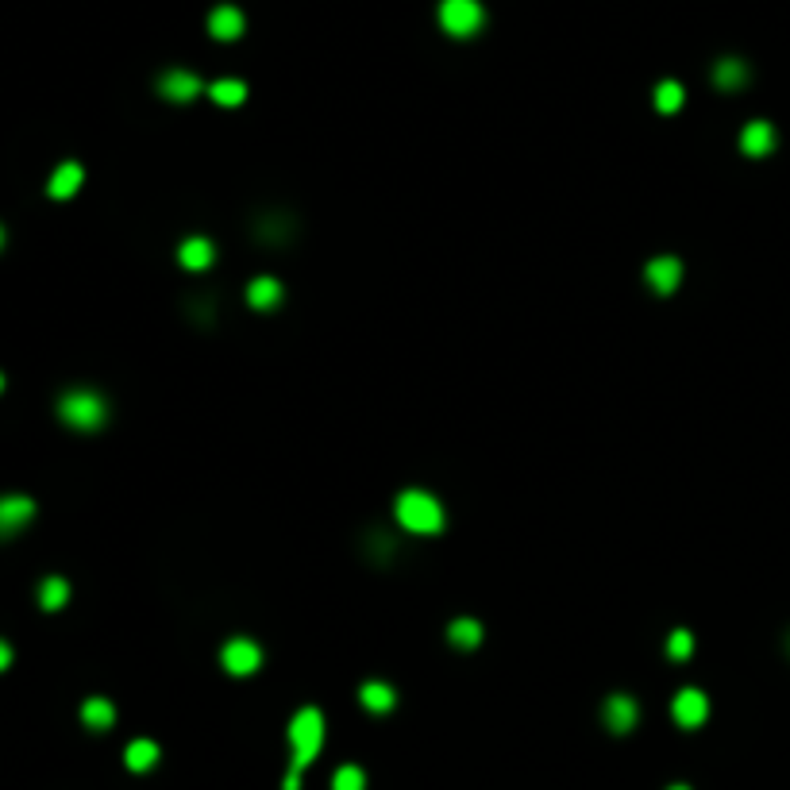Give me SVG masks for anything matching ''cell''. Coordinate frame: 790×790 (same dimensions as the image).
Returning <instances> with one entry per match:
<instances>
[{
    "instance_id": "52a82bcc",
    "label": "cell",
    "mask_w": 790,
    "mask_h": 790,
    "mask_svg": "<svg viewBox=\"0 0 790 790\" xmlns=\"http://www.w3.org/2000/svg\"><path fill=\"white\" fill-rule=\"evenodd\" d=\"M31 517H35V502H31V497H24V494L0 497V536H12V532L27 528Z\"/></svg>"
},
{
    "instance_id": "9a60e30c",
    "label": "cell",
    "mask_w": 790,
    "mask_h": 790,
    "mask_svg": "<svg viewBox=\"0 0 790 790\" xmlns=\"http://www.w3.org/2000/svg\"><path fill=\"white\" fill-rule=\"evenodd\" d=\"M82 182H85V170L82 166H77V163H62L51 174V185H46V193H51L55 201H66V197H74V193L82 189Z\"/></svg>"
},
{
    "instance_id": "e0dca14e",
    "label": "cell",
    "mask_w": 790,
    "mask_h": 790,
    "mask_svg": "<svg viewBox=\"0 0 790 790\" xmlns=\"http://www.w3.org/2000/svg\"><path fill=\"white\" fill-rule=\"evenodd\" d=\"M359 702H363V709H370V714H390V709L397 705V695H394V686H385V683H363Z\"/></svg>"
},
{
    "instance_id": "ac0fdd59",
    "label": "cell",
    "mask_w": 790,
    "mask_h": 790,
    "mask_svg": "<svg viewBox=\"0 0 790 790\" xmlns=\"http://www.w3.org/2000/svg\"><path fill=\"white\" fill-rule=\"evenodd\" d=\"M447 640L455 644V648L471 652V648H478V644H482V625H478L475 617H459V621H451V625H447Z\"/></svg>"
},
{
    "instance_id": "4316f807",
    "label": "cell",
    "mask_w": 790,
    "mask_h": 790,
    "mask_svg": "<svg viewBox=\"0 0 790 790\" xmlns=\"http://www.w3.org/2000/svg\"><path fill=\"white\" fill-rule=\"evenodd\" d=\"M667 790H690V786H686V783H675V786H667Z\"/></svg>"
},
{
    "instance_id": "44dd1931",
    "label": "cell",
    "mask_w": 790,
    "mask_h": 790,
    "mask_svg": "<svg viewBox=\"0 0 790 790\" xmlns=\"http://www.w3.org/2000/svg\"><path fill=\"white\" fill-rule=\"evenodd\" d=\"M82 721L89 725V729H112V721H116V705H112L108 698H89L82 705Z\"/></svg>"
},
{
    "instance_id": "ffe728a7",
    "label": "cell",
    "mask_w": 790,
    "mask_h": 790,
    "mask_svg": "<svg viewBox=\"0 0 790 790\" xmlns=\"http://www.w3.org/2000/svg\"><path fill=\"white\" fill-rule=\"evenodd\" d=\"M208 96H213L216 105H224V108H235V105L247 101V85L235 82V77H220V82L208 85Z\"/></svg>"
},
{
    "instance_id": "f1b7e54d",
    "label": "cell",
    "mask_w": 790,
    "mask_h": 790,
    "mask_svg": "<svg viewBox=\"0 0 790 790\" xmlns=\"http://www.w3.org/2000/svg\"><path fill=\"white\" fill-rule=\"evenodd\" d=\"M0 390H5V375H0Z\"/></svg>"
},
{
    "instance_id": "5b68a950",
    "label": "cell",
    "mask_w": 790,
    "mask_h": 790,
    "mask_svg": "<svg viewBox=\"0 0 790 790\" xmlns=\"http://www.w3.org/2000/svg\"><path fill=\"white\" fill-rule=\"evenodd\" d=\"M220 664L228 675H235V679H247V675H255L263 667V648L247 636H235L220 648Z\"/></svg>"
},
{
    "instance_id": "5bb4252c",
    "label": "cell",
    "mask_w": 790,
    "mask_h": 790,
    "mask_svg": "<svg viewBox=\"0 0 790 790\" xmlns=\"http://www.w3.org/2000/svg\"><path fill=\"white\" fill-rule=\"evenodd\" d=\"M247 305H251V309H259V313L278 309V305H282V282L270 278V274H259V278L247 285Z\"/></svg>"
},
{
    "instance_id": "8fae6325",
    "label": "cell",
    "mask_w": 790,
    "mask_h": 790,
    "mask_svg": "<svg viewBox=\"0 0 790 790\" xmlns=\"http://www.w3.org/2000/svg\"><path fill=\"white\" fill-rule=\"evenodd\" d=\"M177 263H182L185 270H193V274L208 270V266L216 263V247H213V239H205V235H189V239H182V247H177Z\"/></svg>"
},
{
    "instance_id": "ba28073f",
    "label": "cell",
    "mask_w": 790,
    "mask_h": 790,
    "mask_svg": "<svg viewBox=\"0 0 790 790\" xmlns=\"http://www.w3.org/2000/svg\"><path fill=\"white\" fill-rule=\"evenodd\" d=\"M644 278H648V285L655 294H675L683 282V263L675 259V255H659V259H652L644 266Z\"/></svg>"
},
{
    "instance_id": "30bf717a",
    "label": "cell",
    "mask_w": 790,
    "mask_h": 790,
    "mask_svg": "<svg viewBox=\"0 0 790 790\" xmlns=\"http://www.w3.org/2000/svg\"><path fill=\"white\" fill-rule=\"evenodd\" d=\"M244 27H247L244 12H239V8H232V5H220V8H213V12H208V35H213V39H220V43H232V39H239V35H244Z\"/></svg>"
},
{
    "instance_id": "8992f818",
    "label": "cell",
    "mask_w": 790,
    "mask_h": 790,
    "mask_svg": "<svg viewBox=\"0 0 790 790\" xmlns=\"http://www.w3.org/2000/svg\"><path fill=\"white\" fill-rule=\"evenodd\" d=\"M671 717L679 721L683 729H698V725H705V717H709V698L702 695V690L686 686V690H679V695H675Z\"/></svg>"
},
{
    "instance_id": "7a4b0ae2",
    "label": "cell",
    "mask_w": 790,
    "mask_h": 790,
    "mask_svg": "<svg viewBox=\"0 0 790 790\" xmlns=\"http://www.w3.org/2000/svg\"><path fill=\"white\" fill-rule=\"evenodd\" d=\"M394 517L405 532L432 536V532L444 528V505H440V497H432L428 490H405L394 505Z\"/></svg>"
},
{
    "instance_id": "484cf974",
    "label": "cell",
    "mask_w": 790,
    "mask_h": 790,
    "mask_svg": "<svg viewBox=\"0 0 790 790\" xmlns=\"http://www.w3.org/2000/svg\"><path fill=\"white\" fill-rule=\"evenodd\" d=\"M8 664H12V648H8V644H5V640H0V671H5Z\"/></svg>"
},
{
    "instance_id": "2e32d148",
    "label": "cell",
    "mask_w": 790,
    "mask_h": 790,
    "mask_svg": "<svg viewBox=\"0 0 790 790\" xmlns=\"http://www.w3.org/2000/svg\"><path fill=\"white\" fill-rule=\"evenodd\" d=\"M158 745L155 740H147V736H139V740H132V745H127V752H124V764L135 771V775H143V771H151L155 764H158Z\"/></svg>"
},
{
    "instance_id": "6da1fadb",
    "label": "cell",
    "mask_w": 790,
    "mask_h": 790,
    "mask_svg": "<svg viewBox=\"0 0 790 790\" xmlns=\"http://www.w3.org/2000/svg\"><path fill=\"white\" fill-rule=\"evenodd\" d=\"M289 745H294V764H289V775H285V790H297L301 786V771L309 767L320 745H325V714L316 705H305L289 721Z\"/></svg>"
},
{
    "instance_id": "9c48e42d",
    "label": "cell",
    "mask_w": 790,
    "mask_h": 790,
    "mask_svg": "<svg viewBox=\"0 0 790 790\" xmlns=\"http://www.w3.org/2000/svg\"><path fill=\"white\" fill-rule=\"evenodd\" d=\"M205 85H201V77L197 74H189V70H170V74H163L158 77V93L166 96V101H174V105H185V101H193Z\"/></svg>"
},
{
    "instance_id": "d4e9b609",
    "label": "cell",
    "mask_w": 790,
    "mask_h": 790,
    "mask_svg": "<svg viewBox=\"0 0 790 790\" xmlns=\"http://www.w3.org/2000/svg\"><path fill=\"white\" fill-rule=\"evenodd\" d=\"M690 652H695V636H690L686 628H675V633L667 636V655L671 659H690Z\"/></svg>"
},
{
    "instance_id": "3957f363",
    "label": "cell",
    "mask_w": 790,
    "mask_h": 790,
    "mask_svg": "<svg viewBox=\"0 0 790 790\" xmlns=\"http://www.w3.org/2000/svg\"><path fill=\"white\" fill-rule=\"evenodd\" d=\"M58 416L77 432H96L108 421V405H105V397L93 394V390H70L58 401Z\"/></svg>"
},
{
    "instance_id": "cb8c5ba5",
    "label": "cell",
    "mask_w": 790,
    "mask_h": 790,
    "mask_svg": "<svg viewBox=\"0 0 790 790\" xmlns=\"http://www.w3.org/2000/svg\"><path fill=\"white\" fill-rule=\"evenodd\" d=\"M332 790H366V771H363V767H355V764L335 767Z\"/></svg>"
},
{
    "instance_id": "277c9868",
    "label": "cell",
    "mask_w": 790,
    "mask_h": 790,
    "mask_svg": "<svg viewBox=\"0 0 790 790\" xmlns=\"http://www.w3.org/2000/svg\"><path fill=\"white\" fill-rule=\"evenodd\" d=\"M486 24V8L478 0H440V27L451 39H471Z\"/></svg>"
},
{
    "instance_id": "7c38bea8",
    "label": "cell",
    "mask_w": 790,
    "mask_h": 790,
    "mask_svg": "<svg viewBox=\"0 0 790 790\" xmlns=\"http://www.w3.org/2000/svg\"><path fill=\"white\" fill-rule=\"evenodd\" d=\"M740 151H745L748 158H764L775 151V127H771L767 120H752L745 132H740Z\"/></svg>"
},
{
    "instance_id": "603a6c76",
    "label": "cell",
    "mask_w": 790,
    "mask_h": 790,
    "mask_svg": "<svg viewBox=\"0 0 790 790\" xmlns=\"http://www.w3.org/2000/svg\"><path fill=\"white\" fill-rule=\"evenodd\" d=\"M683 101H686V89L679 82H659L655 85V108L659 112H667V116H671V112L683 108Z\"/></svg>"
},
{
    "instance_id": "4fadbf2b",
    "label": "cell",
    "mask_w": 790,
    "mask_h": 790,
    "mask_svg": "<svg viewBox=\"0 0 790 790\" xmlns=\"http://www.w3.org/2000/svg\"><path fill=\"white\" fill-rule=\"evenodd\" d=\"M602 717H605V729H609V733H628V729L636 725L640 709H636V702L628 698V695H614V698H605Z\"/></svg>"
},
{
    "instance_id": "7402d4cb",
    "label": "cell",
    "mask_w": 790,
    "mask_h": 790,
    "mask_svg": "<svg viewBox=\"0 0 790 790\" xmlns=\"http://www.w3.org/2000/svg\"><path fill=\"white\" fill-rule=\"evenodd\" d=\"M70 602V583L66 578H58V575H51V578H43V586H39V605L43 609H62Z\"/></svg>"
},
{
    "instance_id": "83f0119b",
    "label": "cell",
    "mask_w": 790,
    "mask_h": 790,
    "mask_svg": "<svg viewBox=\"0 0 790 790\" xmlns=\"http://www.w3.org/2000/svg\"><path fill=\"white\" fill-rule=\"evenodd\" d=\"M0 244H5V228H0Z\"/></svg>"
},
{
    "instance_id": "d6986e66",
    "label": "cell",
    "mask_w": 790,
    "mask_h": 790,
    "mask_svg": "<svg viewBox=\"0 0 790 790\" xmlns=\"http://www.w3.org/2000/svg\"><path fill=\"white\" fill-rule=\"evenodd\" d=\"M714 82H717V89H740L748 82V66L740 58H721L714 66Z\"/></svg>"
}]
</instances>
